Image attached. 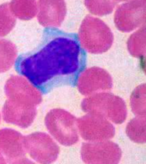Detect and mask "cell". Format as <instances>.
<instances>
[{
  "mask_svg": "<svg viewBox=\"0 0 146 164\" xmlns=\"http://www.w3.org/2000/svg\"><path fill=\"white\" fill-rule=\"evenodd\" d=\"M85 65V51L78 35L47 28L39 47L18 58L15 70L43 93H48L56 87L76 86Z\"/></svg>",
  "mask_w": 146,
  "mask_h": 164,
  "instance_id": "6da1fadb",
  "label": "cell"
},
{
  "mask_svg": "<svg viewBox=\"0 0 146 164\" xmlns=\"http://www.w3.org/2000/svg\"><path fill=\"white\" fill-rule=\"evenodd\" d=\"M81 109L86 114L106 118L115 124L123 123L127 116L125 101L108 92L88 96L82 100Z\"/></svg>",
  "mask_w": 146,
  "mask_h": 164,
  "instance_id": "7a4b0ae2",
  "label": "cell"
},
{
  "mask_svg": "<svg viewBox=\"0 0 146 164\" xmlns=\"http://www.w3.org/2000/svg\"><path fill=\"white\" fill-rule=\"evenodd\" d=\"M45 126L50 133L62 145L70 146L79 140L77 119L61 109H51L45 116Z\"/></svg>",
  "mask_w": 146,
  "mask_h": 164,
  "instance_id": "3957f363",
  "label": "cell"
},
{
  "mask_svg": "<svg viewBox=\"0 0 146 164\" xmlns=\"http://www.w3.org/2000/svg\"><path fill=\"white\" fill-rule=\"evenodd\" d=\"M80 44L85 52L102 54L108 51L113 44V35L103 25L88 27L83 24L78 34Z\"/></svg>",
  "mask_w": 146,
  "mask_h": 164,
  "instance_id": "277c9868",
  "label": "cell"
},
{
  "mask_svg": "<svg viewBox=\"0 0 146 164\" xmlns=\"http://www.w3.org/2000/svg\"><path fill=\"white\" fill-rule=\"evenodd\" d=\"M26 151L40 164L54 163L59 155V147L48 134L34 132L25 137Z\"/></svg>",
  "mask_w": 146,
  "mask_h": 164,
  "instance_id": "5b68a950",
  "label": "cell"
},
{
  "mask_svg": "<svg viewBox=\"0 0 146 164\" xmlns=\"http://www.w3.org/2000/svg\"><path fill=\"white\" fill-rule=\"evenodd\" d=\"M81 156L86 164H118L122 151L113 142L103 140L82 145Z\"/></svg>",
  "mask_w": 146,
  "mask_h": 164,
  "instance_id": "8992f818",
  "label": "cell"
},
{
  "mask_svg": "<svg viewBox=\"0 0 146 164\" xmlns=\"http://www.w3.org/2000/svg\"><path fill=\"white\" fill-rule=\"evenodd\" d=\"M77 126L81 137L88 141L107 140L115 135V128L106 118L86 114L77 119Z\"/></svg>",
  "mask_w": 146,
  "mask_h": 164,
  "instance_id": "52a82bcc",
  "label": "cell"
},
{
  "mask_svg": "<svg viewBox=\"0 0 146 164\" xmlns=\"http://www.w3.org/2000/svg\"><path fill=\"white\" fill-rule=\"evenodd\" d=\"M4 91L9 100L18 104L37 106L42 102L40 91L22 76H11L5 84Z\"/></svg>",
  "mask_w": 146,
  "mask_h": 164,
  "instance_id": "ba28073f",
  "label": "cell"
},
{
  "mask_svg": "<svg viewBox=\"0 0 146 164\" xmlns=\"http://www.w3.org/2000/svg\"><path fill=\"white\" fill-rule=\"evenodd\" d=\"M76 86L81 94L92 96L111 90L113 87V80L105 69L92 67L80 74Z\"/></svg>",
  "mask_w": 146,
  "mask_h": 164,
  "instance_id": "9c48e42d",
  "label": "cell"
},
{
  "mask_svg": "<svg viewBox=\"0 0 146 164\" xmlns=\"http://www.w3.org/2000/svg\"><path fill=\"white\" fill-rule=\"evenodd\" d=\"M36 114V106L18 104L9 99L5 102L3 108V120L22 128H27L31 126Z\"/></svg>",
  "mask_w": 146,
  "mask_h": 164,
  "instance_id": "30bf717a",
  "label": "cell"
},
{
  "mask_svg": "<svg viewBox=\"0 0 146 164\" xmlns=\"http://www.w3.org/2000/svg\"><path fill=\"white\" fill-rule=\"evenodd\" d=\"M25 137L19 132L10 128L0 130V153L8 163L23 156L26 154Z\"/></svg>",
  "mask_w": 146,
  "mask_h": 164,
  "instance_id": "8fae6325",
  "label": "cell"
},
{
  "mask_svg": "<svg viewBox=\"0 0 146 164\" xmlns=\"http://www.w3.org/2000/svg\"><path fill=\"white\" fill-rule=\"evenodd\" d=\"M63 0H38V20L47 28H56L61 25L65 16Z\"/></svg>",
  "mask_w": 146,
  "mask_h": 164,
  "instance_id": "7c38bea8",
  "label": "cell"
},
{
  "mask_svg": "<svg viewBox=\"0 0 146 164\" xmlns=\"http://www.w3.org/2000/svg\"><path fill=\"white\" fill-rule=\"evenodd\" d=\"M17 49L9 40L0 39V73L9 70L15 62Z\"/></svg>",
  "mask_w": 146,
  "mask_h": 164,
  "instance_id": "4fadbf2b",
  "label": "cell"
},
{
  "mask_svg": "<svg viewBox=\"0 0 146 164\" xmlns=\"http://www.w3.org/2000/svg\"><path fill=\"white\" fill-rule=\"evenodd\" d=\"M10 7L13 14L22 20H30L37 14L35 0H12Z\"/></svg>",
  "mask_w": 146,
  "mask_h": 164,
  "instance_id": "5bb4252c",
  "label": "cell"
},
{
  "mask_svg": "<svg viewBox=\"0 0 146 164\" xmlns=\"http://www.w3.org/2000/svg\"><path fill=\"white\" fill-rule=\"evenodd\" d=\"M129 138L137 143L146 142V116H136L131 120L126 127Z\"/></svg>",
  "mask_w": 146,
  "mask_h": 164,
  "instance_id": "9a60e30c",
  "label": "cell"
},
{
  "mask_svg": "<svg viewBox=\"0 0 146 164\" xmlns=\"http://www.w3.org/2000/svg\"><path fill=\"white\" fill-rule=\"evenodd\" d=\"M130 105L136 116H146V83L138 86L133 92Z\"/></svg>",
  "mask_w": 146,
  "mask_h": 164,
  "instance_id": "2e32d148",
  "label": "cell"
},
{
  "mask_svg": "<svg viewBox=\"0 0 146 164\" xmlns=\"http://www.w3.org/2000/svg\"><path fill=\"white\" fill-rule=\"evenodd\" d=\"M127 50L134 57L146 60V34L132 36L127 43Z\"/></svg>",
  "mask_w": 146,
  "mask_h": 164,
  "instance_id": "e0dca14e",
  "label": "cell"
},
{
  "mask_svg": "<svg viewBox=\"0 0 146 164\" xmlns=\"http://www.w3.org/2000/svg\"><path fill=\"white\" fill-rule=\"evenodd\" d=\"M15 18L10 12L9 4L0 5V37L7 35L15 27Z\"/></svg>",
  "mask_w": 146,
  "mask_h": 164,
  "instance_id": "ac0fdd59",
  "label": "cell"
},
{
  "mask_svg": "<svg viewBox=\"0 0 146 164\" xmlns=\"http://www.w3.org/2000/svg\"><path fill=\"white\" fill-rule=\"evenodd\" d=\"M12 164H35V163H33L32 161L27 159V158H22V159H19V160L15 161V162L13 163Z\"/></svg>",
  "mask_w": 146,
  "mask_h": 164,
  "instance_id": "d6986e66",
  "label": "cell"
},
{
  "mask_svg": "<svg viewBox=\"0 0 146 164\" xmlns=\"http://www.w3.org/2000/svg\"><path fill=\"white\" fill-rule=\"evenodd\" d=\"M0 164H5V159L3 158V156L1 153H0Z\"/></svg>",
  "mask_w": 146,
  "mask_h": 164,
  "instance_id": "ffe728a7",
  "label": "cell"
},
{
  "mask_svg": "<svg viewBox=\"0 0 146 164\" xmlns=\"http://www.w3.org/2000/svg\"><path fill=\"white\" fill-rule=\"evenodd\" d=\"M0 119H1V116H0Z\"/></svg>",
  "mask_w": 146,
  "mask_h": 164,
  "instance_id": "44dd1931",
  "label": "cell"
}]
</instances>
